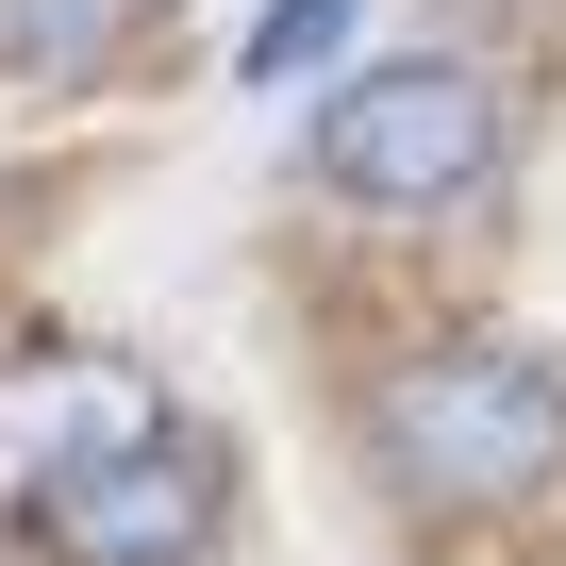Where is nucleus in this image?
Segmentation results:
<instances>
[{
	"label": "nucleus",
	"instance_id": "obj_1",
	"mask_svg": "<svg viewBox=\"0 0 566 566\" xmlns=\"http://www.w3.org/2000/svg\"><path fill=\"white\" fill-rule=\"evenodd\" d=\"M350 467L433 533L533 516L566 483V367L533 334H400L350 384Z\"/></svg>",
	"mask_w": 566,
	"mask_h": 566
},
{
	"label": "nucleus",
	"instance_id": "obj_2",
	"mask_svg": "<svg viewBox=\"0 0 566 566\" xmlns=\"http://www.w3.org/2000/svg\"><path fill=\"white\" fill-rule=\"evenodd\" d=\"M516 150H533V84H516L483 34L350 51L334 101H317V134H301L317 200L367 217V233H467V217L516 184Z\"/></svg>",
	"mask_w": 566,
	"mask_h": 566
},
{
	"label": "nucleus",
	"instance_id": "obj_3",
	"mask_svg": "<svg viewBox=\"0 0 566 566\" xmlns=\"http://www.w3.org/2000/svg\"><path fill=\"white\" fill-rule=\"evenodd\" d=\"M18 549L34 566H217L233 549V450L167 400H101L84 433L34 450Z\"/></svg>",
	"mask_w": 566,
	"mask_h": 566
},
{
	"label": "nucleus",
	"instance_id": "obj_4",
	"mask_svg": "<svg viewBox=\"0 0 566 566\" xmlns=\"http://www.w3.org/2000/svg\"><path fill=\"white\" fill-rule=\"evenodd\" d=\"M350 34H367V0H250L233 84H250V101H301V84H334V67H350Z\"/></svg>",
	"mask_w": 566,
	"mask_h": 566
}]
</instances>
